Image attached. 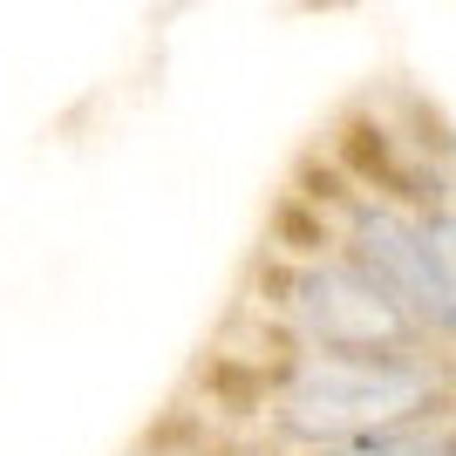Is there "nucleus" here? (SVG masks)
Wrapping results in <instances>:
<instances>
[{
    "label": "nucleus",
    "mask_w": 456,
    "mask_h": 456,
    "mask_svg": "<svg viewBox=\"0 0 456 456\" xmlns=\"http://www.w3.org/2000/svg\"><path fill=\"white\" fill-rule=\"evenodd\" d=\"M422 402V375L395 354H306L286 388V422L300 436H362Z\"/></svg>",
    "instance_id": "f257e3e1"
},
{
    "label": "nucleus",
    "mask_w": 456,
    "mask_h": 456,
    "mask_svg": "<svg viewBox=\"0 0 456 456\" xmlns=\"http://www.w3.org/2000/svg\"><path fill=\"white\" fill-rule=\"evenodd\" d=\"M422 232V259H429V280H436L443 300V327H456V218H429Z\"/></svg>",
    "instance_id": "7ed1b4c3"
},
{
    "label": "nucleus",
    "mask_w": 456,
    "mask_h": 456,
    "mask_svg": "<svg viewBox=\"0 0 456 456\" xmlns=\"http://www.w3.org/2000/svg\"><path fill=\"white\" fill-rule=\"evenodd\" d=\"M300 314L306 327L321 334L327 354H368L375 341H388L395 334V300L381 293V286L354 280V273H306L300 280Z\"/></svg>",
    "instance_id": "f03ea898"
}]
</instances>
